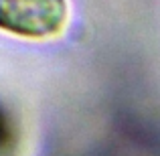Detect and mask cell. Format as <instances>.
Returning a JSON list of instances; mask_svg holds the SVG:
<instances>
[{"mask_svg":"<svg viewBox=\"0 0 160 156\" xmlns=\"http://www.w3.org/2000/svg\"><path fill=\"white\" fill-rule=\"evenodd\" d=\"M67 16V0H0V28L16 37H55L65 28Z\"/></svg>","mask_w":160,"mask_h":156,"instance_id":"obj_1","label":"cell"}]
</instances>
